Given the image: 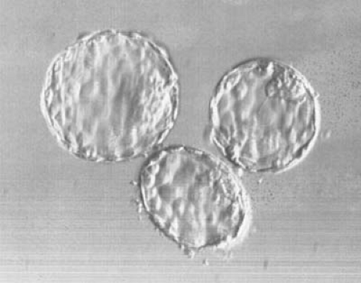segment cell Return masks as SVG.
<instances>
[{
  "label": "cell",
  "instance_id": "1",
  "mask_svg": "<svg viewBox=\"0 0 361 283\" xmlns=\"http://www.w3.org/2000/svg\"><path fill=\"white\" fill-rule=\"evenodd\" d=\"M178 78L166 51L137 33L105 30L53 61L42 109L64 146L98 163L137 159L159 147L178 111Z\"/></svg>",
  "mask_w": 361,
  "mask_h": 283
},
{
  "label": "cell",
  "instance_id": "2",
  "mask_svg": "<svg viewBox=\"0 0 361 283\" xmlns=\"http://www.w3.org/2000/svg\"><path fill=\"white\" fill-rule=\"evenodd\" d=\"M314 89L296 69L259 58L219 83L209 103V138L235 165L278 172L302 161L318 134Z\"/></svg>",
  "mask_w": 361,
  "mask_h": 283
},
{
  "label": "cell",
  "instance_id": "3",
  "mask_svg": "<svg viewBox=\"0 0 361 283\" xmlns=\"http://www.w3.org/2000/svg\"><path fill=\"white\" fill-rule=\"evenodd\" d=\"M140 187L154 225L190 253L229 245L245 228L243 186L226 163L204 151L185 146L160 151L143 167Z\"/></svg>",
  "mask_w": 361,
  "mask_h": 283
}]
</instances>
